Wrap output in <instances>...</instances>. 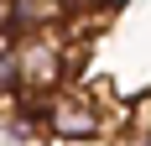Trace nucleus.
<instances>
[{
  "mask_svg": "<svg viewBox=\"0 0 151 146\" xmlns=\"http://www.w3.org/2000/svg\"><path fill=\"white\" fill-rule=\"evenodd\" d=\"M104 110L83 94V89H58L42 99V131L58 136V141H94L104 136Z\"/></svg>",
  "mask_w": 151,
  "mask_h": 146,
  "instance_id": "nucleus-1",
  "label": "nucleus"
},
{
  "mask_svg": "<svg viewBox=\"0 0 151 146\" xmlns=\"http://www.w3.org/2000/svg\"><path fill=\"white\" fill-rule=\"evenodd\" d=\"M136 146H151V125H141V131H136Z\"/></svg>",
  "mask_w": 151,
  "mask_h": 146,
  "instance_id": "nucleus-2",
  "label": "nucleus"
},
{
  "mask_svg": "<svg viewBox=\"0 0 151 146\" xmlns=\"http://www.w3.org/2000/svg\"><path fill=\"white\" fill-rule=\"evenodd\" d=\"M58 5H63V11H78V5H83V0H58Z\"/></svg>",
  "mask_w": 151,
  "mask_h": 146,
  "instance_id": "nucleus-3",
  "label": "nucleus"
}]
</instances>
